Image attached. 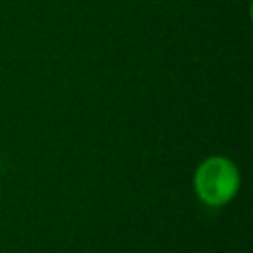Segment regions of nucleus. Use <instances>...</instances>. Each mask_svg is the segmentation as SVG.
<instances>
[{
  "label": "nucleus",
  "mask_w": 253,
  "mask_h": 253,
  "mask_svg": "<svg viewBox=\"0 0 253 253\" xmlns=\"http://www.w3.org/2000/svg\"><path fill=\"white\" fill-rule=\"evenodd\" d=\"M241 186L239 168L227 156H210L200 162L194 174V190L198 198L213 208L229 204Z\"/></svg>",
  "instance_id": "nucleus-1"
}]
</instances>
